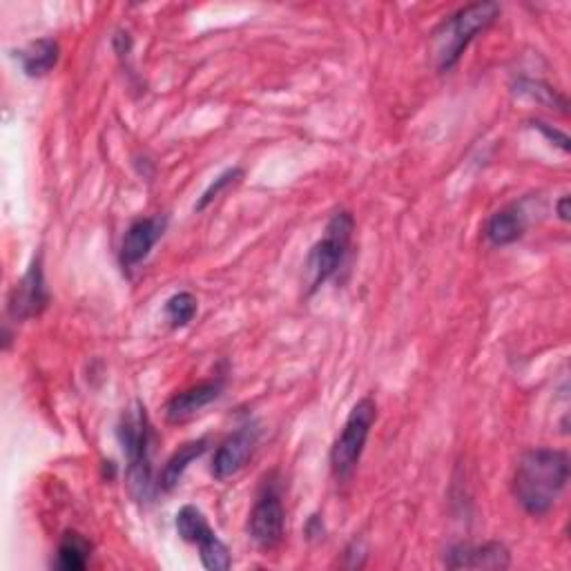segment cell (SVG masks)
I'll use <instances>...</instances> for the list:
<instances>
[{
  "mask_svg": "<svg viewBox=\"0 0 571 571\" xmlns=\"http://www.w3.org/2000/svg\"><path fill=\"white\" fill-rule=\"evenodd\" d=\"M92 558V542L77 531H68L57 549V569L63 571H83Z\"/></svg>",
  "mask_w": 571,
  "mask_h": 571,
  "instance_id": "16",
  "label": "cell"
},
{
  "mask_svg": "<svg viewBox=\"0 0 571 571\" xmlns=\"http://www.w3.org/2000/svg\"><path fill=\"white\" fill-rule=\"evenodd\" d=\"M353 230H355V219L348 210H339L331 217V221L326 224L324 237L311 248V255L306 262L311 291H317L331 277L337 275V270L346 262Z\"/></svg>",
  "mask_w": 571,
  "mask_h": 571,
  "instance_id": "4",
  "label": "cell"
},
{
  "mask_svg": "<svg viewBox=\"0 0 571 571\" xmlns=\"http://www.w3.org/2000/svg\"><path fill=\"white\" fill-rule=\"evenodd\" d=\"M208 449V437H199V440H193L184 446H179V451H175V455L168 460V464L164 466L161 471V478H159V489L170 493L184 478L186 469L190 466V462L199 460Z\"/></svg>",
  "mask_w": 571,
  "mask_h": 571,
  "instance_id": "15",
  "label": "cell"
},
{
  "mask_svg": "<svg viewBox=\"0 0 571 571\" xmlns=\"http://www.w3.org/2000/svg\"><path fill=\"white\" fill-rule=\"evenodd\" d=\"M221 391H224L221 380H208V382L195 384V386L170 397V402L166 404V417L175 424L186 422L193 415H197L201 408H206L208 404L219 400Z\"/></svg>",
  "mask_w": 571,
  "mask_h": 571,
  "instance_id": "12",
  "label": "cell"
},
{
  "mask_svg": "<svg viewBox=\"0 0 571 571\" xmlns=\"http://www.w3.org/2000/svg\"><path fill=\"white\" fill-rule=\"evenodd\" d=\"M284 524H286V511H284L279 486L275 482H266L250 511V520H248L250 538L262 549H273L284 538Z\"/></svg>",
  "mask_w": 571,
  "mask_h": 571,
  "instance_id": "7",
  "label": "cell"
},
{
  "mask_svg": "<svg viewBox=\"0 0 571 571\" xmlns=\"http://www.w3.org/2000/svg\"><path fill=\"white\" fill-rule=\"evenodd\" d=\"M569 482V455L555 449H531L520 457L513 495L529 515H544L560 500Z\"/></svg>",
  "mask_w": 571,
  "mask_h": 571,
  "instance_id": "1",
  "label": "cell"
},
{
  "mask_svg": "<svg viewBox=\"0 0 571 571\" xmlns=\"http://www.w3.org/2000/svg\"><path fill=\"white\" fill-rule=\"evenodd\" d=\"M259 442L257 424H244L235 433H230L217 449L213 457V475L217 480L235 478L253 457L255 446Z\"/></svg>",
  "mask_w": 571,
  "mask_h": 571,
  "instance_id": "8",
  "label": "cell"
},
{
  "mask_svg": "<svg viewBox=\"0 0 571 571\" xmlns=\"http://www.w3.org/2000/svg\"><path fill=\"white\" fill-rule=\"evenodd\" d=\"M242 177H244V170H242V168H230V170L221 173V175L206 188V193L201 195V199H199V204L195 206V210H199V213L206 210L215 199L221 197V193H226L230 186H235Z\"/></svg>",
  "mask_w": 571,
  "mask_h": 571,
  "instance_id": "19",
  "label": "cell"
},
{
  "mask_svg": "<svg viewBox=\"0 0 571 571\" xmlns=\"http://www.w3.org/2000/svg\"><path fill=\"white\" fill-rule=\"evenodd\" d=\"M375 420H377V404L371 395L362 397L351 408L344 422V429L331 449V469L337 480L342 482L351 480V475L355 473Z\"/></svg>",
  "mask_w": 571,
  "mask_h": 571,
  "instance_id": "5",
  "label": "cell"
},
{
  "mask_svg": "<svg viewBox=\"0 0 571 571\" xmlns=\"http://www.w3.org/2000/svg\"><path fill=\"white\" fill-rule=\"evenodd\" d=\"M515 92H520V95H524V97H531V99H535L538 104H542V106H547V108H558L560 112H564V108H567L564 97H560L555 90H551L549 86H544V83H540V81L522 79V81H518Z\"/></svg>",
  "mask_w": 571,
  "mask_h": 571,
  "instance_id": "18",
  "label": "cell"
},
{
  "mask_svg": "<svg viewBox=\"0 0 571 571\" xmlns=\"http://www.w3.org/2000/svg\"><path fill=\"white\" fill-rule=\"evenodd\" d=\"M166 226H168V219L166 217H146V219H137L126 237H124V244H121V253H119V259H121V266L124 270H130L135 268L137 264H141L150 250L157 246V242L164 237L166 233Z\"/></svg>",
  "mask_w": 571,
  "mask_h": 571,
  "instance_id": "10",
  "label": "cell"
},
{
  "mask_svg": "<svg viewBox=\"0 0 571 571\" xmlns=\"http://www.w3.org/2000/svg\"><path fill=\"white\" fill-rule=\"evenodd\" d=\"M59 55H61V50H59L57 41L39 39L35 43H30L26 50H21L19 59H21V68L28 77L41 79L57 68Z\"/></svg>",
  "mask_w": 571,
  "mask_h": 571,
  "instance_id": "14",
  "label": "cell"
},
{
  "mask_svg": "<svg viewBox=\"0 0 571 571\" xmlns=\"http://www.w3.org/2000/svg\"><path fill=\"white\" fill-rule=\"evenodd\" d=\"M177 531L186 542L199 544L201 562L206 569H210V571L230 569V564H233L230 549L217 538V533L210 529L206 515L197 506H193V504L181 506V511L177 513Z\"/></svg>",
  "mask_w": 571,
  "mask_h": 571,
  "instance_id": "6",
  "label": "cell"
},
{
  "mask_svg": "<svg viewBox=\"0 0 571 571\" xmlns=\"http://www.w3.org/2000/svg\"><path fill=\"white\" fill-rule=\"evenodd\" d=\"M500 14V6L495 3H475L462 8L453 17H449L433 39V55L440 72H451L462 59L464 50L471 41L484 32Z\"/></svg>",
  "mask_w": 571,
  "mask_h": 571,
  "instance_id": "3",
  "label": "cell"
},
{
  "mask_svg": "<svg viewBox=\"0 0 571 571\" xmlns=\"http://www.w3.org/2000/svg\"><path fill=\"white\" fill-rule=\"evenodd\" d=\"M119 440L124 453L128 457V484L139 500H148L152 493V424L146 413V406L137 402L121 415L119 422Z\"/></svg>",
  "mask_w": 571,
  "mask_h": 571,
  "instance_id": "2",
  "label": "cell"
},
{
  "mask_svg": "<svg viewBox=\"0 0 571 571\" xmlns=\"http://www.w3.org/2000/svg\"><path fill=\"white\" fill-rule=\"evenodd\" d=\"M449 569H506L511 553L502 542L486 544H455L444 553Z\"/></svg>",
  "mask_w": 571,
  "mask_h": 571,
  "instance_id": "11",
  "label": "cell"
},
{
  "mask_svg": "<svg viewBox=\"0 0 571 571\" xmlns=\"http://www.w3.org/2000/svg\"><path fill=\"white\" fill-rule=\"evenodd\" d=\"M524 230H526V217L522 208L515 204L493 213L491 219L486 221L484 235L493 246H509L518 242L524 235Z\"/></svg>",
  "mask_w": 571,
  "mask_h": 571,
  "instance_id": "13",
  "label": "cell"
},
{
  "mask_svg": "<svg viewBox=\"0 0 571 571\" xmlns=\"http://www.w3.org/2000/svg\"><path fill=\"white\" fill-rule=\"evenodd\" d=\"M50 304V293L46 288V277H43V266H41V257H37L30 266V270L26 273V277L17 284V288L10 295V315L17 322H26L32 319L37 315H41Z\"/></svg>",
  "mask_w": 571,
  "mask_h": 571,
  "instance_id": "9",
  "label": "cell"
},
{
  "mask_svg": "<svg viewBox=\"0 0 571 571\" xmlns=\"http://www.w3.org/2000/svg\"><path fill=\"white\" fill-rule=\"evenodd\" d=\"M533 126H535V128H538V130H540V132H542L547 139H551L553 144H558V146H560L564 152L569 150V139H567L562 132H558V130L549 128V126H547V124H542V121H535Z\"/></svg>",
  "mask_w": 571,
  "mask_h": 571,
  "instance_id": "20",
  "label": "cell"
},
{
  "mask_svg": "<svg viewBox=\"0 0 571 571\" xmlns=\"http://www.w3.org/2000/svg\"><path fill=\"white\" fill-rule=\"evenodd\" d=\"M558 217H560L562 221L569 219V197H562V199L558 201Z\"/></svg>",
  "mask_w": 571,
  "mask_h": 571,
  "instance_id": "21",
  "label": "cell"
},
{
  "mask_svg": "<svg viewBox=\"0 0 571 571\" xmlns=\"http://www.w3.org/2000/svg\"><path fill=\"white\" fill-rule=\"evenodd\" d=\"M197 315V297L193 293H177L166 304V317L173 328L188 326Z\"/></svg>",
  "mask_w": 571,
  "mask_h": 571,
  "instance_id": "17",
  "label": "cell"
}]
</instances>
